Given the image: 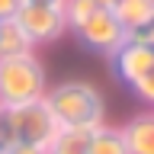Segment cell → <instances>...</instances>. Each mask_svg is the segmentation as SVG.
Masks as SVG:
<instances>
[{"instance_id": "obj_2", "label": "cell", "mask_w": 154, "mask_h": 154, "mask_svg": "<svg viewBox=\"0 0 154 154\" xmlns=\"http://www.w3.org/2000/svg\"><path fill=\"white\" fill-rule=\"evenodd\" d=\"M109 67H112L119 80L128 84L144 109L154 106V29L151 32H128L125 42L109 55Z\"/></svg>"}, {"instance_id": "obj_11", "label": "cell", "mask_w": 154, "mask_h": 154, "mask_svg": "<svg viewBox=\"0 0 154 154\" xmlns=\"http://www.w3.org/2000/svg\"><path fill=\"white\" fill-rule=\"evenodd\" d=\"M87 154H128L119 125H109V122L96 125L93 132H90V148H87Z\"/></svg>"}, {"instance_id": "obj_14", "label": "cell", "mask_w": 154, "mask_h": 154, "mask_svg": "<svg viewBox=\"0 0 154 154\" xmlns=\"http://www.w3.org/2000/svg\"><path fill=\"white\" fill-rule=\"evenodd\" d=\"M23 3H51V7H61V0H23Z\"/></svg>"}, {"instance_id": "obj_1", "label": "cell", "mask_w": 154, "mask_h": 154, "mask_svg": "<svg viewBox=\"0 0 154 154\" xmlns=\"http://www.w3.org/2000/svg\"><path fill=\"white\" fill-rule=\"evenodd\" d=\"M45 106L58 128H96L106 122V96L90 80H61L48 84Z\"/></svg>"}, {"instance_id": "obj_3", "label": "cell", "mask_w": 154, "mask_h": 154, "mask_svg": "<svg viewBox=\"0 0 154 154\" xmlns=\"http://www.w3.org/2000/svg\"><path fill=\"white\" fill-rule=\"evenodd\" d=\"M48 90L45 64L35 51L0 58V106H23L42 100Z\"/></svg>"}, {"instance_id": "obj_6", "label": "cell", "mask_w": 154, "mask_h": 154, "mask_svg": "<svg viewBox=\"0 0 154 154\" xmlns=\"http://www.w3.org/2000/svg\"><path fill=\"white\" fill-rule=\"evenodd\" d=\"M13 19L19 23V29L29 35V42L35 48L51 45L61 35H67L64 13H61V7H51V3H19Z\"/></svg>"}, {"instance_id": "obj_15", "label": "cell", "mask_w": 154, "mask_h": 154, "mask_svg": "<svg viewBox=\"0 0 154 154\" xmlns=\"http://www.w3.org/2000/svg\"><path fill=\"white\" fill-rule=\"evenodd\" d=\"M93 3H96V7H109V10H112L116 3H119V0H93Z\"/></svg>"}, {"instance_id": "obj_10", "label": "cell", "mask_w": 154, "mask_h": 154, "mask_svg": "<svg viewBox=\"0 0 154 154\" xmlns=\"http://www.w3.org/2000/svg\"><path fill=\"white\" fill-rule=\"evenodd\" d=\"M35 51V45L29 42V35L19 29L16 19H0V58H13V55H26Z\"/></svg>"}, {"instance_id": "obj_7", "label": "cell", "mask_w": 154, "mask_h": 154, "mask_svg": "<svg viewBox=\"0 0 154 154\" xmlns=\"http://www.w3.org/2000/svg\"><path fill=\"white\" fill-rule=\"evenodd\" d=\"M128 154H154V112L141 109L135 112L125 125H119Z\"/></svg>"}, {"instance_id": "obj_8", "label": "cell", "mask_w": 154, "mask_h": 154, "mask_svg": "<svg viewBox=\"0 0 154 154\" xmlns=\"http://www.w3.org/2000/svg\"><path fill=\"white\" fill-rule=\"evenodd\" d=\"M112 13L125 32H151L154 29V0H119Z\"/></svg>"}, {"instance_id": "obj_12", "label": "cell", "mask_w": 154, "mask_h": 154, "mask_svg": "<svg viewBox=\"0 0 154 154\" xmlns=\"http://www.w3.org/2000/svg\"><path fill=\"white\" fill-rule=\"evenodd\" d=\"M3 154H45V148H38V144H23V141H13L3 148Z\"/></svg>"}, {"instance_id": "obj_9", "label": "cell", "mask_w": 154, "mask_h": 154, "mask_svg": "<svg viewBox=\"0 0 154 154\" xmlns=\"http://www.w3.org/2000/svg\"><path fill=\"white\" fill-rule=\"evenodd\" d=\"M93 128H58L55 138L45 144V154H87Z\"/></svg>"}, {"instance_id": "obj_5", "label": "cell", "mask_w": 154, "mask_h": 154, "mask_svg": "<svg viewBox=\"0 0 154 154\" xmlns=\"http://www.w3.org/2000/svg\"><path fill=\"white\" fill-rule=\"evenodd\" d=\"M71 35H74L84 48H90V51H96V55L109 58L116 48L125 42L128 32L122 29V23L116 19V13L109 7H93V13H90L80 26L71 29Z\"/></svg>"}, {"instance_id": "obj_4", "label": "cell", "mask_w": 154, "mask_h": 154, "mask_svg": "<svg viewBox=\"0 0 154 154\" xmlns=\"http://www.w3.org/2000/svg\"><path fill=\"white\" fill-rule=\"evenodd\" d=\"M58 132V122L51 119L45 100L35 103H23V106H0V141L13 144H38L45 148Z\"/></svg>"}, {"instance_id": "obj_16", "label": "cell", "mask_w": 154, "mask_h": 154, "mask_svg": "<svg viewBox=\"0 0 154 154\" xmlns=\"http://www.w3.org/2000/svg\"><path fill=\"white\" fill-rule=\"evenodd\" d=\"M3 148H7V144H3V141H0V154H3Z\"/></svg>"}, {"instance_id": "obj_13", "label": "cell", "mask_w": 154, "mask_h": 154, "mask_svg": "<svg viewBox=\"0 0 154 154\" xmlns=\"http://www.w3.org/2000/svg\"><path fill=\"white\" fill-rule=\"evenodd\" d=\"M23 0H0V19H13Z\"/></svg>"}]
</instances>
